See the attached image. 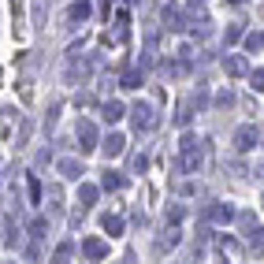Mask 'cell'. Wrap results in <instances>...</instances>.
Instances as JSON below:
<instances>
[{
    "instance_id": "6da1fadb",
    "label": "cell",
    "mask_w": 264,
    "mask_h": 264,
    "mask_svg": "<svg viewBox=\"0 0 264 264\" xmlns=\"http://www.w3.org/2000/svg\"><path fill=\"white\" fill-rule=\"evenodd\" d=\"M257 142H260V130H257V127H242L238 138H235V145H238V149H253Z\"/></svg>"
},
{
    "instance_id": "7a4b0ae2",
    "label": "cell",
    "mask_w": 264,
    "mask_h": 264,
    "mask_svg": "<svg viewBox=\"0 0 264 264\" xmlns=\"http://www.w3.org/2000/svg\"><path fill=\"white\" fill-rule=\"evenodd\" d=\"M153 123H157L153 108H149V104H138V108H134V127H153Z\"/></svg>"
},
{
    "instance_id": "3957f363",
    "label": "cell",
    "mask_w": 264,
    "mask_h": 264,
    "mask_svg": "<svg viewBox=\"0 0 264 264\" xmlns=\"http://www.w3.org/2000/svg\"><path fill=\"white\" fill-rule=\"evenodd\" d=\"M104 231H108L112 238H119V235H123V220H119V216H104Z\"/></svg>"
},
{
    "instance_id": "277c9868",
    "label": "cell",
    "mask_w": 264,
    "mask_h": 264,
    "mask_svg": "<svg viewBox=\"0 0 264 264\" xmlns=\"http://www.w3.org/2000/svg\"><path fill=\"white\" fill-rule=\"evenodd\" d=\"M104 153H108V157H119V153H123V138H119V134H112V138L104 142Z\"/></svg>"
},
{
    "instance_id": "5b68a950",
    "label": "cell",
    "mask_w": 264,
    "mask_h": 264,
    "mask_svg": "<svg viewBox=\"0 0 264 264\" xmlns=\"http://www.w3.org/2000/svg\"><path fill=\"white\" fill-rule=\"evenodd\" d=\"M82 250H86V257H104V242H97V238H89V242L82 246Z\"/></svg>"
},
{
    "instance_id": "8992f818",
    "label": "cell",
    "mask_w": 264,
    "mask_h": 264,
    "mask_svg": "<svg viewBox=\"0 0 264 264\" xmlns=\"http://www.w3.org/2000/svg\"><path fill=\"white\" fill-rule=\"evenodd\" d=\"M123 86H127V89H138V86H142V74H123Z\"/></svg>"
},
{
    "instance_id": "52a82bcc",
    "label": "cell",
    "mask_w": 264,
    "mask_h": 264,
    "mask_svg": "<svg viewBox=\"0 0 264 264\" xmlns=\"http://www.w3.org/2000/svg\"><path fill=\"white\" fill-rule=\"evenodd\" d=\"M86 15H89V4H86V0H82V4H74V8H71V19H86Z\"/></svg>"
},
{
    "instance_id": "ba28073f",
    "label": "cell",
    "mask_w": 264,
    "mask_h": 264,
    "mask_svg": "<svg viewBox=\"0 0 264 264\" xmlns=\"http://www.w3.org/2000/svg\"><path fill=\"white\" fill-rule=\"evenodd\" d=\"M104 116H108V119H112V123H116V119L123 116V104H116V101H112V104H108V108H104Z\"/></svg>"
},
{
    "instance_id": "9c48e42d",
    "label": "cell",
    "mask_w": 264,
    "mask_h": 264,
    "mask_svg": "<svg viewBox=\"0 0 264 264\" xmlns=\"http://www.w3.org/2000/svg\"><path fill=\"white\" fill-rule=\"evenodd\" d=\"M64 175H67V179H79V175H82V167H79V164H71V160H64Z\"/></svg>"
},
{
    "instance_id": "30bf717a",
    "label": "cell",
    "mask_w": 264,
    "mask_h": 264,
    "mask_svg": "<svg viewBox=\"0 0 264 264\" xmlns=\"http://www.w3.org/2000/svg\"><path fill=\"white\" fill-rule=\"evenodd\" d=\"M101 186H104V190H119V175H108V172H104Z\"/></svg>"
},
{
    "instance_id": "8fae6325",
    "label": "cell",
    "mask_w": 264,
    "mask_h": 264,
    "mask_svg": "<svg viewBox=\"0 0 264 264\" xmlns=\"http://www.w3.org/2000/svg\"><path fill=\"white\" fill-rule=\"evenodd\" d=\"M227 71H231V74H242L246 64H242V60H227Z\"/></svg>"
},
{
    "instance_id": "7c38bea8",
    "label": "cell",
    "mask_w": 264,
    "mask_h": 264,
    "mask_svg": "<svg viewBox=\"0 0 264 264\" xmlns=\"http://www.w3.org/2000/svg\"><path fill=\"white\" fill-rule=\"evenodd\" d=\"M97 201V190H89V186H82V205H93Z\"/></svg>"
},
{
    "instance_id": "4fadbf2b",
    "label": "cell",
    "mask_w": 264,
    "mask_h": 264,
    "mask_svg": "<svg viewBox=\"0 0 264 264\" xmlns=\"http://www.w3.org/2000/svg\"><path fill=\"white\" fill-rule=\"evenodd\" d=\"M231 4H242V0H231Z\"/></svg>"
}]
</instances>
